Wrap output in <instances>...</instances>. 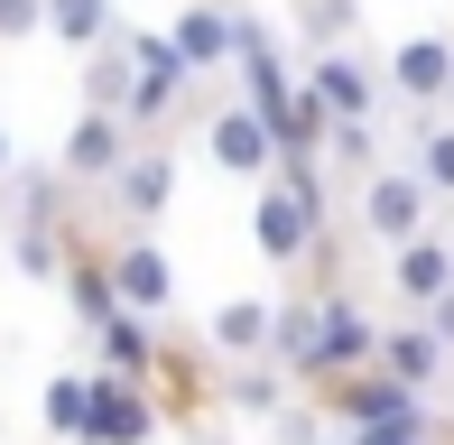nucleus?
<instances>
[{"mask_svg":"<svg viewBox=\"0 0 454 445\" xmlns=\"http://www.w3.org/2000/svg\"><path fill=\"white\" fill-rule=\"evenodd\" d=\"M121 47H130V130H158V121L185 103L195 66H185V47L168 28H121Z\"/></svg>","mask_w":454,"mask_h":445,"instance_id":"obj_1","label":"nucleus"},{"mask_svg":"<svg viewBox=\"0 0 454 445\" xmlns=\"http://www.w3.org/2000/svg\"><path fill=\"white\" fill-rule=\"evenodd\" d=\"M168 427V409H158L149 380L130 371H93V418H84V445H149Z\"/></svg>","mask_w":454,"mask_h":445,"instance_id":"obj_2","label":"nucleus"},{"mask_svg":"<svg viewBox=\"0 0 454 445\" xmlns=\"http://www.w3.org/2000/svg\"><path fill=\"white\" fill-rule=\"evenodd\" d=\"M316 222H325V205H316V195H297V186H287V176L270 168V186H260V214H251V241H260V260L297 269V260L316 251Z\"/></svg>","mask_w":454,"mask_h":445,"instance_id":"obj_3","label":"nucleus"},{"mask_svg":"<svg viewBox=\"0 0 454 445\" xmlns=\"http://www.w3.org/2000/svg\"><path fill=\"white\" fill-rule=\"evenodd\" d=\"M427 205H436V186H427L418 168H371L362 176V232L389 241V251H399L408 232H427Z\"/></svg>","mask_w":454,"mask_h":445,"instance_id":"obj_4","label":"nucleus"},{"mask_svg":"<svg viewBox=\"0 0 454 445\" xmlns=\"http://www.w3.org/2000/svg\"><path fill=\"white\" fill-rule=\"evenodd\" d=\"M112 288H121V307H139V316H168V307H176V260L149 241V222H121V241H112Z\"/></svg>","mask_w":454,"mask_h":445,"instance_id":"obj_5","label":"nucleus"},{"mask_svg":"<svg viewBox=\"0 0 454 445\" xmlns=\"http://www.w3.org/2000/svg\"><path fill=\"white\" fill-rule=\"evenodd\" d=\"M121 158H130V112L84 103V112H74V130H66V149H56V168H66L74 186H102Z\"/></svg>","mask_w":454,"mask_h":445,"instance_id":"obj_6","label":"nucleus"},{"mask_svg":"<svg viewBox=\"0 0 454 445\" xmlns=\"http://www.w3.org/2000/svg\"><path fill=\"white\" fill-rule=\"evenodd\" d=\"M353 362H380V325L353 297H316V362H306V380H334Z\"/></svg>","mask_w":454,"mask_h":445,"instance_id":"obj_7","label":"nucleus"},{"mask_svg":"<svg viewBox=\"0 0 454 445\" xmlns=\"http://www.w3.org/2000/svg\"><path fill=\"white\" fill-rule=\"evenodd\" d=\"M204 149H214V168H232V176H270L278 168V130L251 103H223L214 121H204Z\"/></svg>","mask_w":454,"mask_h":445,"instance_id":"obj_8","label":"nucleus"},{"mask_svg":"<svg viewBox=\"0 0 454 445\" xmlns=\"http://www.w3.org/2000/svg\"><path fill=\"white\" fill-rule=\"evenodd\" d=\"M306 93H316L334 121H371L380 112V84H371V66L353 47H316V66H306Z\"/></svg>","mask_w":454,"mask_h":445,"instance_id":"obj_9","label":"nucleus"},{"mask_svg":"<svg viewBox=\"0 0 454 445\" xmlns=\"http://www.w3.org/2000/svg\"><path fill=\"white\" fill-rule=\"evenodd\" d=\"M102 186H112L121 222H158V214H168V195H176V158H168V149H130Z\"/></svg>","mask_w":454,"mask_h":445,"instance_id":"obj_10","label":"nucleus"},{"mask_svg":"<svg viewBox=\"0 0 454 445\" xmlns=\"http://www.w3.org/2000/svg\"><path fill=\"white\" fill-rule=\"evenodd\" d=\"M389 93L399 103H445L454 93V37H408L389 56Z\"/></svg>","mask_w":454,"mask_h":445,"instance_id":"obj_11","label":"nucleus"},{"mask_svg":"<svg viewBox=\"0 0 454 445\" xmlns=\"http://www.w3.org/2000/svg\"><path fill=\"white\" fill-rule=\"evenodd\" d=\"M168 37L185 47V66H195V74H223V66H232V0H185Z\"/></svg>","mask_w":454,"mask_h":445,"instance_id":"obj_12","label":"nucleus"},{"mask_svg":"<svg viewBox=\"0 0 454 445\" xmlns=\"http://www.w3.org/2000/svg\"><path fill=\"white\" fill-rule=\"evenodd\" d=\"M93 353H102V371H130V380L158 371V334H149L139 307H112V316H102V325H93Z\"/></svg>","mask_w":454,"mask_h":445,"instance_id":"obj_13","label":"nucleus"},{"mask_svg":"<svg viewBox=\"0 0 454 445\" xmlns=\"http://www.w3.org/2000/svg\"><path fill=\"white\" fill-rule=\"evenodd\" d=\"M270 325H278V307H270V297H232V307H214L204 343H214L223 362H251V353H270Z\"/></svg>","mask_w":454,"mask_h":445,"instance_id":"obj_14","label":"nucleus"},{"mask_svg":"<svg viewBox=\"0 0 454 445\" xmlns=\"http://www.w3.org/2000/svg\"><path fill=\"white\" fill-rule=\"evenodd\" d=\"M389 288L418 297V307H427V297H445V288H454V251H445L436 232H408L399 260H389Z\"/></svg>","mask_w":454,"mask_h":445,"instance_id":"obj_15","label":"nucleus"},{"mask_svg":"<svg viewBox=\"0 0 454 445\" xmlns=\"http://www.w3.org/2000/svg\"><path fill=\"white\" fill-rule=\"evenodd\" d=\"M380 362L408 380V390H436L445 380V334L436 325H380Z\"/></svg>","mask_w":454,"mask_h":445,"instance_id":"obj_16","label":"nucleus"},{"mask_svg":"<svg viewBox=\"0 0 454 445\" xmlns=\"http://www.w3.org/2000/svg\"><path fill=\"white\" fill-rule=\"evenodd\" d=\"M56 445H84V418H93V371H47V399H37Z\"/></svg>","mask_w":454,"mask_h":445,"instance_id":"obj_17","label":"nucleus"},{"mask_svg":"<svg viewBox=\"0 0 454 445\" xmlns=\"http://www.w3.org/2000/svg\"><path fill=\"white\" fill-rule=\"evenodd\" d=\"M47 37H66V47H112V37H121V10H112V0H47Z\"/></svg>","mask_w":454,"mask_h":445,"instance_id":"obj_18","label":"nucleus"},{"mask_svg":"<svg viewBox=\"0 0 454 445\" xmlns=\"http://www.w3.org/2000/svg\"><path fill=\"white\" fill-rule=\"evenodd\" d=\"M287 390H297V380H287L278 362H232V380H223V399H232L241 418H278Z\"/></svg>","mask_w":454,"mask_h":445,"instance_id":"obj_19","label":"nucleus"},{"mask_svg":"<svg viewBox=\"0 0 454 445\" xmlns=\"http://www.w3.org/2000/svg\"><path fill=\"white\" fill-rule=\"evenodd\" d=\"M84 103H102V112H130V47H93V74H84Z\"/></svg>","mask_w":454,"mask_h":445,"instance_id":"obj_20","label":"nucleus"},{"mask_svg":"<svg viewBox=\"0 0 454 445\" xmlns=\"http://www.w3.org/2000/svg\"><path fill=\"white\" fill-rule=\"evenodd\" d=\"M297 28H306V47H353L362 10L353 0H297Z\"/></svg>","mask_w":454,"mask_h":445,"instance_id":"obj_21","label":"nucleus"},{"mask_svg":"<svg viewBox=\"0 0 454 445\" xmlns=\"http://www.w3.org/2000/svg\"><path fill=\"white\" fill-rule=\"evenodd\" d=\"M325 149H334L353 176H371V168H380V149H371V121H334V130H325Z\"/></svg>","mask_w":454,"mask_h":445,"instance_id":"obj_22","label":"nucleus"},{"mask_svg":"<svg viewBox=\"0 0 454 445\" xmlns=\"http://www.w3.org/2000/svg\"><path fill=\"white\" fill-rule=\"evenodd\" d=\"M418 176L436 195H454V130H427V158H418Z\"/></svg>","mask_w":454,"mask_h":445,"instance_id":"obj_23","label":"nucleus"},{"mask_svg":"<svg viewBox=\"0 0 454 445\" xmlns=\"http://www.w3.org/2000/svg\"><path fill=\"white\" fill-rule=\"evenodd\" d=\"M37 28H47V0H0V47H19Z\"/></svg>","mask_w":454,"mask_h":445,"instance_id":"obj_24","label":"nucleus"},{"mask_svg":"<svg viewBox=\"0 0 454 445\" xmlns=\"http://www.w3.org/2000/svg\"><path fill=\"white\" fill-rule=\"evenodd\" d=\"M427 325H436V334L454 343V288H445V297H427Z\"/></svg>","mask_w":454,"mask_h":445,"instance_id":"obj_25","label":"nucleus"},{"mask_svg":"<svg viewBox=\"0 0 454 445\" xmlns=\"http://www.w3.org/2000/svg\"><path fill=\"white\" fill-rule=\"evenodd\" d=\"M10 168H19V158H10V130H0V186H10Z\"/></svg>","mask_w":454,"mask_h":445,"instance_id":"obj_26","label":"nucleus"},{"mask_svg":"<svg viewBox=\"0 0 454 445\" xmlns=\"http://www.w3.org/2000/svg\"><path fill=\"white\" fill-rule=\"evenodd\" d=\"M0 232H10V195H0Z\"/></svg>","mask_w":454,"mask_h":445,"instance_id":"obj_27","label":"nucleus"}]
</instances>
